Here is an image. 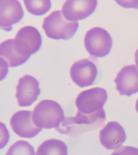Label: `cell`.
Listing matches in <instances>:
<instances>
[{"mask_svg":"<svg viewBox=\"0 0 138 155\" xmlns=\"http://www.w3.org/2000/svg\"><path fill=\"white\" fill-rule=\"evenodd\" d=\"M119 150H117V151H115L114 154H129V152L134 153V154H138V149L136 148L131 147H125L123 148H119Z\"/></svg>","mask_w":138,"mask_h":155,"instance_id":"19","label":"cell"},{"mask_svg":"<svg viewBox=\"0 0 138 155\" xmlns=\"http://www.w3.org/2000/svg\"><path fill=\"white\" fill-rule=\"evenodd\" d=\"M32 113V111L21 110L14 114L11 119V127L19 137L32 139L43 130V128L37 127L34 123Z\"/></svg>","mask_w":138,"mask_h":155,"instance_id":"9","label":"cell"},{"mask_svg":"<svg viewBox=\"0 0 138 155\" xmlns=\"http://www.w3.org/2000/svg\"><path fill=\"white\" fill-rule=\"evenodd\" d=\"M98 5V0H66L62 12L67 20L78 21L93 15Z\"/></svg>","mask_w":138,"mask_h":155,"instance_id":"7","label":"cell"},{"mask_svg":"<svg viewBox=\"0 0 138 155\" xmlns=\"http://www.w3.org/2000/svg\"><path fill=\"white\" fill-rule=\"evenodd\" d=\"M26 9L36 16H42L48 13L52 8L51 0H24Z\"/></svg>","mask_w":138,"mask_h":155,"instance_id":"15","label":"cell"},{"mask_svg":"<svg viewBox=\"0 0 138 155\" xmlns=\"http://www.w3.org/2000/svg\"><path fill=\"white\" fill-rule=\"evenodd\" d=\"M68 148L62 140L50 139L41 144L37 149V155H67Z\"/></svg>","mask_w":138,"mask_h":155,"instance_id":"14","label":"cell"},{"mask_svg":"<svg viewBox=\"0 0 138 155\" xmlns=\"http://www.w3.org/2000/svg\"><path fill=\"white\" fill-rule=\"evenodd\" d=\"M84 44L90 55L103 58L109 54L113 45V41L107 30L96 27L87 31L85 36Z\"/></svg>","mask_w":138,"mask_h":155,"instance_id":"3","label":"cell"},{"mask_svg":"<svg viewBox=\"0 0 138 155\" xmlns=\"http://www.w3.org/2000/svg\"><path fill=\"white\" fill-rule=\"evenodd\" d=\"M121 95L130 97L138 93V68L134 65L122 68L115 80Z\"/></svg>","mask_w":138,"mask_h":155,"instance_id":"11","label":"cell"},{"mask_svg":"<svg viewBox=\"0 0 138 155\" xmlns=\"http://www.w3.org/2000/svg\"><path fill=\"white\" fill-rule=\"evenodd\" d=\"M115 1L123 8L138 9V0H115Z\"/></svg>","mask_w":138,"mask_h":155,"instance_id":"18","label":"cell"},{"mask_svg":"<svg viewBox=\"0 0 138 155\" xmlns=\"http://www.w3.org/2000/svg\"><path fill=\"white\" fill-rule=\"evenodd\" d=\"M108 99L106 90L95 87L81 92L76 99V106L80 112L91 114L103 108Z\"/></svg>","mask_w":138,"mask_h":155,"instance_id":"5","label":"cell"},{"mask_svg":"<svg viewBox=\"0 0 138 155\" xmlns=\"http://www.w3.org/2000/svg\"><path fill=\"white\" fill-rule=\"evenodd\" d=\"M15 38L27 42L32 54L37 53L42 47V35L39 30L33 26H26L22 28L16 34Z\"/></svg>","mask_w":138,"mask_h":155,"instance_id":"13","label":"cell"},{"mask_svg":"<svg viewBox=\"0 0 138 155\" xmlns=\"http://www.w3.org/2000/svg\"><path fill=\"white\" fill-rule=\"evenodd\" d=\"M40 83L34 77L26 75L20 79L16 87V97L21 107L33 105L40 95Z\"/></svg>","mask_w":138,"mask_h":155,"instance_id":"8","label":"cell"},{"mask_svg":"<svg viewBox=\"0 0 138 155\" xmlns=\"http://www.w3.org/2000/svg\"><path fill=\"white\" fill-rule=\"evenodd\" d=\"M32 54L27 42L20 39L7 40L0 45L1 58L5 60L9 67H16L25 64Z\"/></svg>","mask_w":138,"mask_h":155,"instance_id":"4","label":"cell"},{"mask_svg":"<svg viewBox=\"0 0 138 155\" xmlns=\"http://www.w3.org/2000/svg\"><path fill=\"white\" fill-rule=\"evenodd\" d=\"M134 57H135V63L136 64L137 67L138 68V48L136 52H135V56Z\"/></svg>","mask_w":138,"mask_h":155,"instance_id":"20","label":"cell"},{"mask_svg":"<svg viewBox=\"0 0 138 155\" xmlns=\"http://www.w3.org/2000/svg\"><path fill=\"white\" fill-rule=\"evenodd\" d=\"M42 26L49 38L68 40L75 36L79 27V23L67 20L62 11H56L45 18Z\"/></svg>","mask_w":138,"mask_h":155,"instance_id":"2","label":"cell"},{"mask_svg":"<svg viewBox=\"0 0 138 155\" xmlns=\"http://www.w3.org/2000/svg\"><path fill=\"white\" fill-rule=\"evenodd\" d=\"M106 113L103 108L89 114H84L78 111L73 120L76 124L91 125L97 122H102L106 119Z\"/></svg>","mask_w":138,"mask_h":155,"instance_id":"16","label":"cell"},{"mask_svg":"<svg viewBox=\"0 0 138 155\" xmlns=\"http://www.w3.org/2000/svg\"><path fill=\"white\" fill-rule=\"evenodd\" d=\"M102 145L109 150L120 148L126 140V134L123 127L116 121L109 122L100 133Z\"/></svg>","mask_w":138,"mask_h":155,"instance_id":"12","label":"cell"},{"mask_svg":"<svg viewBox=\"0 0 138 155\" xmlns=\"http://www.w3.org/2000/svg\"><path fill=\"white\" fill-rule=\"evenodd\" d=\"M35 154L34 147L29 142L19 140L9 148L7 155H35Z\"/></svg>","mask_w":138,"mask_h":155,"instance_id":"17","label":"cell"},{"mask_svg":"<svg viewBox=\"0 0 138 155\" xmlns=\"http://www.w3.org/2000/svg\"><path fill=\"white\" fill-rule=\"evenodd\" d=\"M136 111L138 113V99L137 100L136 105Z\"/></svg>","mask_w":138,"mask_h":155,"instance_id":"21","label":"cell"},{"mask_svg":"<svg viewBox=\"0 0 138 155\" xmlns=\"http://www.w3.org/2000/svg\"><path fill=\"white\" fill-rule=\"evenodd\" d=\"M72 81L81 88H85L94 84L99 76L96 65L91 61L83 59L76 61L70 70Z\"/></svg>","mask_w":138,"mask_h":155,"instance_id":"6","label":"cell"},{"mask_svg":"<svg viewBox=\"0 0 138 155\" xmlns=\"http://www.w3.org/2000/svg\"><path fill=\"white\" fill-rule=\"evenodd\" d=\"M32 119L37 127L43 129L59 128L65 119V111L57 102L46 99L35 107Z\"/></svg>","mask_w":138,"mask_h":155,"instance_id":"1","label":"cell"},{"mask_svg":"<svg viewBox=\"0 0 138 155\" xmlns=\"http://www.w3.org/2000/svg\"><path fill=\"white\" fill-rule=\"evenodd\" d=\"M25 15L19 0H0V26L7 31L12 30L13 25L20 22Z\"/></svg>","mask_w":138,"mask_h":155,"instance_id":"10","label":"cell"}]
</instances>
